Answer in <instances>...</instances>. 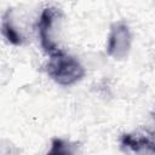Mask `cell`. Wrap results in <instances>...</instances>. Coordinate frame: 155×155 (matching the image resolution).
<instances>
[{"label": "cell", "instance_id": "cell-3", "mask_svg": "<svg viewBox=\"0 0 155 155\" xmlns=\"http://www.w3.org/2000/svg\"><path fill=\"white\" fill-rule=\"evenodd\" d=\"M56 11L52 7H46L42 10L41 15H40V19L38 23V28H39V36H40V42L41 46L44 48L45 52L52 54L54 52H57L59 48L56 46L54 41L51 39V28L53 24V21L56 18Z\"/></svg>", "mask_w": 155, "mask_h": 155}, {"label": "cell", "instance_id": "cell-6", "mask_svg": "<svg viewBox=\"0 0 155 155\" xmlns=\"http://www.w3.org/2000/svg\"><path fill=\"white\" fill-rule=\"evenodd\" d=\"M68 153H71V151L62 139H58V138L52 139V148L50 150V154H68Z\"/></svg>", "mask_w": 155, "mask_h": 155}, {"label": "cell", "instance_id": "cell-4", "mask_svg": "<svg viewBox=\"0 0 155 155\" xmlns=\"http://www.w3.org/2000/svg\"><path fill=\"white\" fill-rule=\"evenodd\" d=\"M121 144L126 148H130L133 151H142L149 149L150 151H154V142L143 134H131L126 133L121 138Z\"/></svg>", "mask_w": 155, "mask_h": 155}, {"label": "cell", "instance_id": "cell-5", "mask_svg": "<svg viewBox=\"0 0 155 155\" xmlns=\"http://www.w3.org/2000/svg\"><path fill=\"white\" fill-rule=\"evenodd\" d=\"M10 13L11 11L8 10L5 16H4V19H2V33L5 35V38L7 39L8 42H11L12 45H21L22 44V36L21 34L15 29L12 22H11V18H10Z\"/></svg>", "mask_w": 155, "mask_h": 155}, {"label": "cell", "instance_id": "cell-1", "mask_svg": "<svg viewBox=\"0 0 155 155\" xmlns=\"http://www.w3.org/2000/svg\"><path fill=\"white\" fill-rule=\"evenodd\" d=\"M46 70L51 79L62 86H71L85 75V69L80 62L61 50L51 54Z\"/></svg>", "mask_w": 155, "mask_h": 155}, {"label": "cell", "instance_id": "cell-2", "mask_svg": "<svg viewBox=\"0 0 155 155\" xmlns=\"http://www.w3.org/2000/svg\"><path fill=\"white\" fill-rule=\"evenodd\" d=\"M132 36L130 28L124 22L114 23L108 38L107 52L115 59H122L127 56L131 48Z\"/></svg>", "mask_w": 155, "mask_h": 155}]
</instances>
